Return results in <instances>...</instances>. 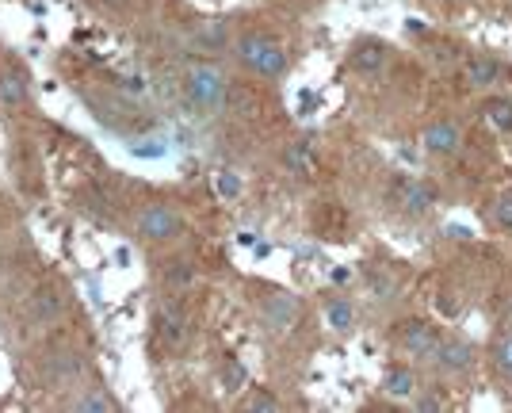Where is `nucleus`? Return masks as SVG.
Listing matches in <instances>:
<instances>
[{"label": "nucleus", "instance_id": "obj_11", "mask_svg": "<svg viewBox=\"0 0 512 413\" xmlns=\"http://www.w3.org/2000/svg\"><path fill=\"white\" fill-rule=\"evenodd\" d=\"M432 371L448 383H467L470 375L478 371V345L459 337V333H444V345L436 352V364Z\"/></svg>", "mask_w": 512, "mask_h": 413}, {"label": "nucleus", "instance_id": "obj_18", "mask_svg": "<svg viewBox=\"0 0 512 413\" xmlns=\"http://www.w3.org/2000/svg\"><path fill=\"white\" fill-rule=\"evenodd\" d=\"M157 276H161V291H172V295H192L199 287V268H195V261H184V257H169Z\"/></svg>", "mask_w": 512, "mask_h": 413}, {"label": "nucleus", "instance_id": "obj_9", "mask_svg": "<svg viewBox=\"0 0 512 413\" xmlns=\"http://www.w3.org/2000/svg\"><path fill=\"white\" fill-rule=\"evenodd\" d=\"M35 104V81H31V69L23 66L20 58L4 54L0 58V111L4 115H20Z\"/></svg>", "mask_w": 512, "mask_h": 413}, {"label": "nucleus", "instance_id": "obj_10", "mask_svg": "<svg viewBox=\"0 0 512 413\" xmlns=\"http://www.w3.org/2000/svg\"><path fill=\"white\" fill-rule=\"evenodd\" d=\"M463 146H467V131H463L459 115H436L421 127V150L432 161H451L463 153Z\"/></svg>", "mask_w": 512, "mask_h": 413}, {"label": "nucleus", "instance_id": "obj_21", "mask_svg": "<svg viewBox=\"0 0 512 413\" xmlns=\"http://www.w3.org/2000/svg\"><path fill=\"white\" fill-rule=\"evenodd\" d=\"M486 222L497 234H512V188L497 192V196L486 203Z\"/></svg>", "mask_w": 512, "mask_h": 413}, {"label": "nucleus", "instance_id": "obj_27", "mask_svg": "<svg viewBox=\"0 0 512 413\" xmlns=\"http://www.w3.org/2000/svg\"><path fill=\"white\" fill-rule=\"evenodd\" d=\"M0 58H4V50H0Z\"/></svg>", "mask_w": 512, "mask_h": 413}, {"label": "nucleus", "instance_id": "obj_4", "mask_svg": "<svg viewBox=\"0 0 512 413\" xmlns=\"http://www.w3.org/2000/svg\"><path fill=\"white\" fill-rule=\"evenodd\" d=\"M92 375V360L81 345L73 341H50L43 345V352L35 356V383L46 394H69L77 383H85Z\"/></svg>", "mask_w": 512, "mask_h": 413}, {"label": "nucleus", "instance_id": "obj_25", "mask_svg": "<svg viewBox=\"0 0 512 413\" xmlns=\"http://www.w3.org/2000/svg\"><path fill=\"white\" fill-rule=\"evenodd\" d=\"M96 12H107V16H119V12H127L134 0H88Z\"/></svg>", "mask_w": 512, "mask_h": 413}, {"label": "nucleus", "instance_id": "obj_23", "mask_svg": "<svg viewBox=\"0 0 512 413\" xmlns=\"http://www.w3.org/2000/svg\"><path fill=\"white\" fill-rule=\"evenodd\" d=\"M218 379H222L230 391H245V387H249V371H245V364L234 360V356H226V364L218 368Z\"/></svg>", "mask_w": 512, "mask_h": 413}, {"label": "nucleus", "instance_id": "obj_3", "mask_svg": "<svg viewBox=\"0 0 512 413\" xmlns=\"http://www.w3.org/2000/svg\"><path fill=\"white\" fill-rule=\"evenodd\" d=\"M130 230H134V238L142 241V245H150V249H176L180 241H188V234H192V218L172 199H146V203H138Z\"/></svg>", "mask_w": 512, "mask_h": 413}, {"label": "nucleus", "instance_id": "obj_13", "mask_svg": "<svg viewBox=\"0 0 512 413\" xmlns=\"http://www.w3.org/2000/svg\"><path fill=\"white\" fill-rule=\"evenodd\" d=\"M459 77H463V85L474 88L478 96H486V92H497V88H505V62L501 58H493V54H467L463 58V66H459Z\"/></svg>", "mask_w": 512, "mask_h": 413}, {"label": "nucleus", "instance_id": "obj_17", "mask_svg": "<svg viewBox=\"0 0 512 413\" xmlns=\"http://www.w3.org/2000/svg\"><path fill=\"white\" fill-rule=\"evenodd\" d=\"M486 368H490L497 387L512 391V326L493 333V341L486 345Z\"/></svg>", "mask_w": 512, "mask_h": 413}, {"label": "nucleus", "instance_id": "obj_15", "mask_svg": "<svg viewBox=\"0 0 512 413\" xmlns=\"http://www.w3.org/2000/svg\"><path fill=\"white\" fill-rule=\"evenodd\" d=\"M390 46L383 39H356V43L348 46V69L356 73V77H367V81H375V77H383L386 66H390Z\"/></svg>", "mask_w": 512, "mask_h": 413}, {"label": "nucleus", "instance_id": "obj_2", "mask_svg": "<svg viewBox=\"0 0 512 413\" xmlns=\"http://www.w3.org/2000/svg\"><path fill=\"white\" fill-rule=\"evenodd\" d=\"M180 96L184 104L203 115V119H214L230 108V96H234V81L222 62L214 58H188L184 69H180Z\"/></svg>", "mask_w": 512, "mask_h": 413}, {"label": "nucleus", "instance_id": "obj_7", "mask_svg": "<svg viewBox=\"0 0 512 413\" xmlns=\"http://www.w3.org/2000/svg\"><path fill=\"white\" fill-rule=\"evenodd\" d=\"M253 314L264 333L287 337V333H295L302 322V299L291 295V291H283V287H268V291H260L253 299Z\"/></svg>", "mask_w": 512, "mask_h": 413}, {"label": "nucleus", "instance_id": "obj_19", "mask_svg": "<svg viewBox=\"0 0 512 413\" xmlns=\"http://www.w3.org/2000/svg\"><path fill=\"white\" fill-rule=\"evenodd\" d=\"M482 115H486V123H490L501 138H512V92H505V88L486 92V96H482Z\"/></svg>", "mask_w": 512, "mask_h": 413}, {"label": "nucleus", "instance_id": "obj_22", "mask_svg": "<svg viewBox=\"0 0 512 413\" xmlns=\"http://www.w3.org/2000/svg\"><path fill=\"white\" fill-rule=\"evenodd\" d=\"M214 192L226 199V203H237V199L245 196V173L234 169V165L218 169V173H214Z\"/></svg>", "mask_w": 512, "mask_h": 413}, {"label": "nucleus", "instance_id": "obj_24", "mask_svg": "<svg viewBox=\"0 0 512 413\" xmlns=\"http://www.w3.org/2000/svg\"><path fill=\"white\" fill-rule=\"evenodd\" d=\"M394 287H398V283H394V276H386V272H371V276H367V291H371L375 299H394V295H390Z\"/></svg>", "mask_w": 512, "mask_h": 413}, {"label": "nucleus", "instance_id": "obj_16", "mask_svg": "<svg viewBox=\"0 0 512 413\" xmlns=\"http://www.w3.org/2000/svg\"><path fill=\"white\" fill-rule=\"evenodd\" d=\"M321 326L329 329L333 337H352L360 326V306L352 303L348 295H325L321 299Z\"/></svg>", "mask_w": 512, "mask_h": 413}, {"label": "nucleus", "instance_id": "obj_6", "mask_svg": "<svg viewBox=\"0 0 512 413\" xmlns=\"http://www.w3.org/2000/svg\"><path fill=\"white\" fill-rule=\"evenodd\" d=\"M440 345H444V329L436 326V322H428V318H406L394 329L398 356L409 360V364H417V368H432Z\"/></svg>", "mask_w": 512, "mask_h": 413}, {"label": "nucleus", "instance_id": "obj_8", "mask_svg": "<svg viewBox=\"0 0 512 413\" xmlns=\"http://www.w3.org/2000/svg\"><path fill=\"white\" fill-rule=\"evenodd\" d=\"M65 318H69V291L58 283L31 291L23 303V326L31 333H50V329L65 326Z\"/></svg>", "mask_w": 512, "mask_h": 413}, {"label": "nucleus", "instance_id": "obj_5", "mask_svg": "<svg viewBox=\"0 0 512 413\" xmlns=\"http://www.w3.org/2000/svg\"><path fill=\"white\" fill-rule=\"evenodd\" d=\"M150 333L161 352L169 356H180L188 352L195 337V318L188 310V295H172V291H161L150 303Z\"/></svg>", "mask_w": 512, "mask_h": 413}, {"label": "nucleus", "instance_id": "obj_1", "mask_svg": "<svg viewBox=\"0 0 512 413\" xmlns=\"http://www.w3.org/2000/svg\"><path fill=\"white\" fill-rule=\"evenodd\" d=\"M230 58L245 69L249 77L264 81V85H279L291 73V50L283 39H276L264 27H245L230 39Z\"/></svg>", "mask_w": 512, "mask_h": 413}, {"label": "nucleus", "instance_id": "obj_14", "mask_svg": "<svg viewBox=\"0 0 512 413\" xmlns=\"http://www.w3.org/2000/svg\"><path fill=\"white\" fill-rule=\"evenodd\" d=\"M379 391H383L390 402L409 406L417 394L425 391V387H421V368H417V364H409V360H394V364H386L383 379H379Z\"/></svg>", "mask_w": 512, "mask_h": 413}, {"label": "nucleus", "instance_id": "obj_12", "mask_svg": "<svg viewBox=\"0 0 512 413\" xmlns=\"http://www.w3.org/2000/svg\"><path fill=\"white\" fill-rule=\"evenodd\" d=\"M62 410H73V413H119L123 410V402L115 398V391L107 387V379H100L96 371L88 375L85 383H77L73 391L65 394L62 402H58Z\"/></svg>", "mask_w": 512, "mask_h": 413}, {"label": "nucleus", "instance_id": "obj_26", "mask_svg": "<svg viewBox=\"0 0 512 413\" xmlns=\"http://www.w3.org/2000/svg\"><path fill=\"white\" fill-rule=\"evenodd\" d=\"M436 8H444V12H459V8H467L470 0H432Z\"/></svg>", "mask_w": 512, "mask_h": 413}, {"label": "nucleus", "instance_id": "obj_20", "mask_svg": "<svg viewBox=\"0 0 512 413\" xmlns=\"http://www.w3.org/2000/svg\"><path fill=\"white\" fill-rule=\"evenodd\" d=\"M237 406H241V410H249V413H279L283 406H287V402H283V398H279L272 387L249 383V387H245V394L237 398Z\"/></svg>", "mask_w": 512, "mask_h": 413}]
</instances>
